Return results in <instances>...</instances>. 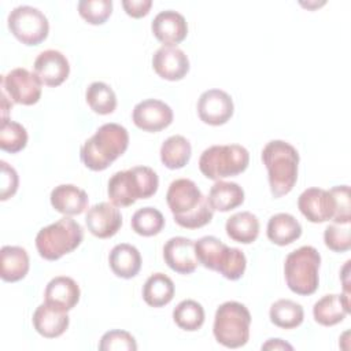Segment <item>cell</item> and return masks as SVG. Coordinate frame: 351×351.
<instances>
[{
	"instance_id": "1",
	"label": "cell",
	"mask_w": 351,
	"mask_h": 351,
	"mask_svg": "<svg viewBox=\"0 0 351 351\" xmlns=\"http://www.w3.org/2000/svg\"><path fill=\"white\" fill-rule=\"evenodd\" d=\"M167 206L177 225L199 229L211 222L214 210L199 186L189 178L174 180L166 193Z\"/></svg>"
},
{
	"instance_id": "2",
	"label": "cell",
	"mask_w": 351,
	"mask_h": 351,
	"mask_svg": "<svg viewBox=\"0 0 351 351\" xmlns=\"http://www.w3.org/2000/svg\"><path fill=\"white\" fill-rule=\"evenodd\" d=\"M128 145V130L119 123L108 122L101 125L95 134L82 144L80 156L88 169L101 171L123 155Z\"/></svg>"
},
{
	"instance_id": "3",
	"label": "cell",
	"mask_w": 351,
	"mask_h": 351,
	"mask_svg": "<svg viewBox=\"0 0 351 351\" xmlns=\"http://www.w3.org/2000/svg\"><path fill=\"white\" fill-rule=\"evenodd\" d=\"M262 162L267 170L270 192L281 197L292 191L298 180L299 154L284 140H271L262 149Z\"/></svg>"
},
{
	"instance_id": "4",
	"label": "cell",
	"mask_w": 351,
	"mask_h": 351,
	"mask_svg": "<svg viewBox=\"0 0 351 351\" xmlns=\"http://www.w3.org/2000/svg\"><path fill=\"white\" fill-rule=\"evenodd\" d=\"M159 186L158 174L148 166L117 171L108 181V199L117 207L132 206L137 199L154 196Z\"/></svg>"
},
{
	"instance_id": "5",
	"label": "cell",
	"mask_w": 351,
	"mask_h": 351,
	"mask_svg": "<svg viewBox=\"0 0 351 351\" xmlns=\"http://www.w3.org/2000/svg\"><path fill=\"white\" fill-rule=\"evenodd\" d=\"M84 239L82 226L69 215L38 230L36 248L41 258L58 261L63 255L73 252Z\"/></svg>"
},
{
	"instance_id": "6",
	"label": "cell",
	"mask_w": 351,
	"mask_h": 351,
	"mask_svg": "<svg viewBox=\"0 0 351 351\" xmlns=\"http://www.w3.org/2000/svg\"><path fill=\"white\" fill-rule=\"evenodd\" d=\"M321 255L313 245H303L285 258L284 276L288 288L296 295H311L319 284Z\"/></svg>"
},
{
	"instance_id": "7",
	"label": "cell",
	"mask_w": 351,
	"mask_h": 351,
	"mask_svg": "<svg viewBox=\"0 0 351 351\" xmlns=\"http://www.w3.org/2000/svg\"><path fill=\"white\" fill-rule=\"evenodd\" d=\"M250 163L248 151L239 144L211 145L199 158V169L208 180L219 181L243 173Z\"/></svg>"
},
{
	"instance_id": "8",
	"label": "cell",
	"mask_w": 351,
	"mask_h": 351,
	"mask_svg": "<svg viewBox=\"0 0 351 351\" xmlns=\"http://www.w3.org/2000/svg\"><path fill=\"white\" fill-rule=\"evenodd\" d=\"M250 325L251 314L243 303L225 302L215 311L213 333L223 347L239 348L250 339Z\"/></svg>"
},
{
	"instance_id": "9",
	"label": "cell",
	"mask_w": 351,
	"mask_h": 351,
	"mask_svg": "<svg viewBox=\"0 0 351 351\" xmlns=\"http://www.w3.org/2000/svg\"><path fill=\"white\" fill-rule=\"evenodd\" d=\"M8 29L14 37L25 45H38L49 32L47 16L36 7L18 5L7 18Z\"/></svg>"
},
{
	"instance_id": "10",
	"label": "cell",
	"mask_w": 351,
	"mask_h": 351,
	"mask_svg": "<svg viewBox=\"0 0 351 351\" xmlns=\"http://www.w3.org/2000/svg\"><path fill=\"white\" fill-rule=\"evenodd\" d=\"M41 85L36 73L23 67L12 69L1 77L3 92L12 103L22 106H33L40 100Z\"/></svg>"
},
{
	"instance_id": "11",
	"label": "cell",
	"mask_w": 351,
	"mask_h": 351,
	"mask_svg": "<svg viewBox=\"0 0 351 351\" xmlns=\"http://www.w3.org/2000/svg\"><path fill=\"white\" fill-rule=\"evenodd\" d=\"M234 111L233 100L222 89L204 90L197 100L199 118L211 126L226 123Z\"/></svg>"
},
{
	"instance_id": "12",
	"label": "cell",
	"mask_w": 351,
	"mask_h": 351,
	"mask_svg": "<svg viewBox=\"0 0 351 351\" xmlns=\"http://www.w3.org/2000/svg\"><path fill=\"white\" fill-rule=\"evenodd\" d=\"M298 207L307 221L313 223H322L333 219L336 202L330 191L322 188H307L300 193Z\"/></svg>"
},
{
	"instance_id": "13",
	"label": "cell",
	"mask_w": 351,
	"mask_h": 351,
	"mask_svg": "<svg viewBox=\"0 0 351 351\" xmlns=\"http://www.w3.org/2000/svg\"><path fill=\"white\" fill-rule=\"evenodd\" d=\"M132 119L144 132H159L173 122V110L162 100L145 99L134 106Z\"/></svg>"
},
{
	"instance_id": "14",
	"label": "cell",
	"mask_w": 351,
	"mask_h": 351,
	"mask_svg": "<svg viewBox=\"0 0 351 351\" xmlns=\"http://www.w3.org/2000/svg\"><path fill=\"white\" fill-rule=\"evenodd\" d=\"M155 73L167 81H180L189 71V59L177 45H162L152 56Z\"/></svg>"
},
{
	"instance_id": "15",
	"label": "cell",
	"mask_w": 351,
	"mask_h": 351,
	"mask_svg": "<svg viewBox=\"0 0 351 351\" xmlns=\"http://www.w3.org/2000/svg\"><path fill=\"white\" fill-rule=\"evenodd\" d=\"M85 223L93 236L99 239H108L117 234V232L121 229L122 215L117 206L112 203L101 202L88 210L85 215Z\"/></svg>"
},
{
	"instance_id": "16",
	"label": "cell",
	"mask_w": 351,
	"mask_h": 351,
	"mask_svg": "<svg viewBox=\"0 0 351 351\" xmlns=\"http://www.w3.org/2000/svg\"><path fill=\"white\" fill-rule=\"evenodd\" d=\"M163 259L176 273H193L199 265L195 252V241L182 236L169 239L163 247Z\"/></svg>"
},
{
	"instance_id": "17",
	"label": "cell",
	"mask_w": 351,
	"mask_h": 351,
	"mask_svg": "<svg viewBox=\"0 0 351 351\" xmlns=\"http://www.w3.org/2000/svg\"><path fill=\"white\" fill-rule=\"evenodd\" d=\"M34 73L47 86H59L70 74L67 58L56 49H45L34 60Z\"/></svg>"
},
{
	"instance_id": "18",
	"label": "cell",
	"mask_w": 351,
	"mask_h": 351,
	"mask_svg": "<svg viewBox=\"0 0 351 351\" xmlns=\"http://www.w3.org/2000/svg\"><path fill=\"white\" fill-rule=\"evenodd\" d=\"M154 36L163 45H177L185 40L188 34V23L180 12L174 10L160 11L151 23Z\"/></svg>"
},
{
	"instance_id": "19",
	"label": "cell",
	"mask_w": 351,
	"mask_h": 351,
	"mask_svg": "<svg viewBox=\"0 0 351 351\" xmlns=\"http://www.w3.org/2000/svg\"><path fill=\"white\" fill-rule=\"evenodd\" d=\"M350 313V293H329L318 299L313 306L315 322L322 326H333L341 322Z\"/></svg>"
},
{
	"instance_id": "20",
	"label": "cell",
	"mask_w": 351,
	"mask_h": 351,
	"mask_svg": "<svg viewBox=\"0 0 351 351\" xmlns=\"http://www.w3.org/2000/svg\"><path fill=\"white\" fill-rule=\"evenodd\" d=\"M80 295H81L80 287L71 277L58 276V277H53L47 284L44 299H45V303L62 311H70L78 303Z\"/></svg>"
},
{
	"instance_id": "21",
	"label": "cell",
	"mask_w": 351,
	"mask_h": 351,
	"mask_svg": "<svg viewBox=\"0 0 351 351\" xmlns=\"http://www.w3.org/2000/svg\"><path fill=\"white\" fill-rule=\"evenodd\" d=\"M32 321L37 333L47 339H55L66 332L70 318L67 311H62L44 302L33 313Z\"/></svg>"
},
{
	"instance_id": "22",
	"label": "cell",
	"mask_w": 351,
	"mask_h": 351,
	"mask_svg": "<svg viewBox=\"0 0 351 351\" xmlns=\"http://www.w3.org/2000/svg\"><path fill=\"white\" fill-rule=\"evenodd\" d=\"M52 207L64 215H78L88 207V195L84 189L73 184H62L51 192Z\"/></svg>"
},
{
	"instance_id": "23",
	"label": "cell",
	"mask_w": 351,
	"mask_h": 351,
	"mask_svg": "<svg viewBox=\"0 0 351 351\" xmlns=\"http://www.w3.org/2000/svg\"><path fill=\"white\" fill-rule=\"evenodd\" d=\"M112 273L121 278H132L141 269V255L138 250L128 243L117 244L108 255Z\"/></svg>"
},
{
	"instance_id": "24",
	"label": "cell",
	"mask_w": 351,
	"mask_h": 351,
	"mask_svg": "<svg viewBox=\"0 0 351 351\" xmlns=\"http://www.w3.org/2000/svg\"><path fill=\"white\" fill-rule=\"evenodd\" d=\"M29 255L18 245H4L0 251V277L3 281L15 282L29 271Z\"/></svg>"
},
{
	"instance_id": "25",
	"label": "cell",
	"mask_w": 351,
	"mask_h": 351,
	"mask_svg": "<svg viewBox=\"0 0 351 351\" xmlns=\"http://www.w3.org/2000/svg\"><path fill=\"white\" fill-rule=\"evenodd\" d=\"M207 199L214 211L226 213L243 204L244 191L236 182L219 180L210 188Z\"/></svg>"
},
{
	"instance_id": "26",
	"label": "cell",
	"mask_w": 351,
	"mask_h": 351,
	"mask_svg": "<svg viewBox=\"0 0 351 351\" xmlns=\"http://www.w3.org/2000/svg\"><path fill=\"white\" fill-rule=\"evenodd\" d=\"M266 233L267 239L273 244L288 245L300 237L302 225L293 215L288 213H278L270 217Z\"/></svg>"
},
{
	"instance_id": "27",
	"label": "cell",
	"mask_w": 351,
	"mask_h": 351,
	"mask_svg": "<svg viewBox=\"0 0 351 351\" xmlns=\"http://www.w3.org/2000/svg\"><path fill=\"white\" fill-rule=\"evenodd\" d=\"M226 234L237 243L251 244L259 234V219L250 211H240L230 215L225 223Z\"/></svg>"
},
{
	"instance_id": "28",
	"label": "cell",
	"mask_w": 351,
	"mask_h": 351,
	"mask_svg": "<svg viewBox=\"0 0 351 351\" xmlns=\"http://www.w3.org/2000/svg\"><path fill=\"white\" fill-rule=\"evenodd\" d=\"M174 282L165 273L151 274L143 287V299L151 307H163L174 298Z\"/></svg>"
},
{
	"instance_id": "29",
	"label": "cell",
	"mask_w": 351,
	"mask_h": 351,
	"mask_svg": "<svg viewBox=\"0 0 351 351\" xmlns=\"http://www.w3.org/2000/svg\"><path fill=\"white\" fill-rule=\"evenodd\" d=\"M192 155L191 143L181 134H174L166 138L160 147V160L171 170L184 167Z\"/></svg>"
},
{
	"instance_id": "30",
	"label": "cell",
	"mask_w": 351,
	"mask_h": 351,
	"mask_svg": "<svg viewBox=\"0 0 351 351\" xmlns=\"http://www.w3.org/2000/svg\"><path fill=\"white\" fill-rule=\"evenodd\" d=\"M270 321L281 329L298 328L304 319L302 304L291 299H280L274 302L269 311Z\"/></svg>"
},
{
	"instance_id": "31",
	"label": "cell",
	"mask_w": 351,
	"mask_h": 351,
	"mask_svg": "<svg viewBox=\"0 0 351 351\" xmlns=\"http://www.w3.org/2000/svg\"><path fill=\"white\" fill-rule=\"evenodd\" d=\"M85 99L92 111L100 115L111 114L117 108L115 92L110 85L101 81H95L86 88Z\"/></svg>"
},
{
	"instance_id": "32",
	"label": "cell",
	"mask_w": 351,
	"mask_h": 351,
	"mask_svg": "<svg viewBox=\"0 0 351 351\" xmlns=\"http://www.w3.org/2000/svg\"><path fill=\"white\" fill-rule=\"evenodd\" d=\"M204 308L200 303L192 299L180 302L173 310V319L176 325L184 330L195 332L204 324Z\"/></svg>"
},
{
	"instance_id": "33",
	"label": "cell",
	"mask_w": 351,
	"mask_h": 351,
	"mask_svg": "<svg viewBox=\"0 0 351 351\" xmlns=\"http://www.w3.org/2000/svg\"><path fill=\"white\" fill-rule=\"evenodd\" d=\"M130 225L137 234L151 237L162 232L165 226V217L155 207H143L133 214Z\"/></svg>"
},
{
	"instance_id": "34",
	"label": "cell",
	"mask_w": 351,
	"mask_h": 351,
	"mask_svg": "<svg viewBox=\"0 0 351 351\" xmlns=\"http://www.w3.org/2000/svg\"><path fill=\"white\" fill-rule=\"evenodd\" d=\"M247 267V259L241 250L226 245L218 258L215 271L228 280H239L243 277Z\"/></svg>"
},
{
	"instance_id": "35",
	"label": "cell",
	"mask_w": 351,
	"mask_h": 351,
	"mask_svg": "<svg viewBox=\"0 0 351 351\" xmlns=\"http://www.w3.org/2000/svg\"><path fill=\"white\" fill-rule=\"evenodd\" d=\"M27 144V132L25 126L15 121H1L0 125V148L10 154L22 151Z\"/></svg>"
},
{
	"instance_id": "36",
	"label": "cell",
	"mask_w": 351,
	"mask_h": 351,
	"mask_svg": "<svg viewBox=\"0 0 351 351\" xmlns=\"http://www.w3.org/2000/svg\"><path fill=\"white\" fill-rule=\"evenodd\" d=\"M225 247L226 244L214 236H204L199 239L197 241H195V252L197 262L206 269L215 271L218 258Z\"/></svg>"
},
{
	"instance_id": "37",
	"label": "cell",
	"mask_w": 351,
	"mask_h": 351,
	"mask_svg": "<svg viewBox=\"0 0 351 351\" xmlns=\"http://www.w3.org/2000/svg\"><path fill=\"white\" fill-rule=\"evenodd\" d=\"M78 14L90 25H103L112 12L111 0H81Z\"/></svg>"
},
{
	"instance_id": "38",
	"label": "cell",
	"mask_w": 351,
	"mask_h": 351,
	"mask_svg": "<svg viewBox=\"0 0 351 351\" xmlns=\"http://www.w3.org/2000/svg\"><path fill=\"white\" fill-rule=\"evenodd\" d=\"M325 245L335 252H346L351 248L350 223H330L324 232Z\"/></svg>"
},
{
	"instance_id": "39",
	"label": "cell",
	"mask_w": 351,
	"mask_h": 351,
	"mask_svg": "<svg viewBox=\"0 0 351 351\" xmlns=\"http://www.w3.org/2000/svg\"><path fill=\"white\" fill-rule=\"evenodd\" d=\"M100 351H136L137 343L134 337L121 329H114L106 332L99 343Z\"/></svg>"
},
{
	"instance_id": "40",
	"label": "cell",
	"mask_w": 351,
	"mask_h": 351,
	"mask_svg": "<svg viewBox=\"0 0 351 351\" xmlns=\"http://www.w3.org/2000/svg\"><path fill=\"white\" fill-rule=\"evenodd\" d=\"M336 202V211L333 217L335 223H350L351 221V204H350V186L337 185L329 189Z\"/></svg>"
},
{
	"instance_id": "41",
	"label": "cell",
	"mask_w": 351,
	"mask_h": 351,
	"mask_svg": "<svg viewBox=\"0 0 351 351\" xmlns=\"http://www.w3.org/2000/svg\"><path fill=\"white\" fill-rule=\"evenodd\" d=\"M1 192H0V199L4 202L10 199L11 196L15 195L19 184V177L16 170L10 166L7 162L1 160Z\"/></svg>"
},
{
	"instance_id": "42",
	"label": "cell",
	"mask_w": 351,
	"mask_h": 351,
	"mask_svg": "<svg viewBox=\"0 0 351 351\" xmlns=\"http://www.w3.org/2000/svg\"><path fill=\"white\" fill-rule=\"evenodd\" d=\"M122 7L129 16L143 18L149 12L152 7V1L151 0H123Z\"/></svg>"
},
{
	"instance_id": "43",
	"label": "cell",
	"mask_w": 351,
	"mask_h": 351,
	"mask_svg": "<svg viewBox=\"0 0 351 351\" xmlns=\"http://www.w3.org/2000/svg\"><path fill=\"white\" fill-rule=\"evenodd\" d=\"M262 350H293V347L282 339H269L262 344Z\"/></svg>"
},
{
	"instance_id": "44",
	"label": "cell",
	"mask_w": 351,
	"mask_h": 351,
	"mask_svg": "<svg viewBox=\"0 0 351 351\" xmlns=\"http://www.w3.org/2000/svg\"><path fill=\"white\" fill-rule=\"evenodd\" d=\"M12 108V104L8 103V97L4 92H1V121L8 119V112Z\"/></svg>"
}]
</instances>
